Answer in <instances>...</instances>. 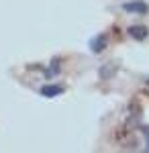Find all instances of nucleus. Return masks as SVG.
<instances>
[{
  "instance_id": "nucleus-1",
  "label": "nucleus",
  "mask_w": 149,
  "mask_h": 153,
  "mask_svg": "<svg viewBox=\"0 0 149 153\" xmlns=\"http://www.w3.org/2000/svg\"><path fill=\"white\" fill-rule=\"evenodd\" d=\"M121 8L127 12V14H137V16H145L149 12V6L143 2V0H131V2H123Z\"/></svg>"
},
{
  "instance_id": "nucleus-2",
  "label": "nucleus",
  "mask_w": 149,
  "mask_h": 153,
  "mask_svg": "<svg viewBox=\"0 0 149 153\" xmlns=\"http://www.w3.org/2000/svg\"><path fill=\"white\" fill-rule=\"evenodd\" d=\"M127 35L131 37V39H135V41H145L149 37V29L143 27V25H131L127 29Z\"/></svg>"
},
{
  "instance_id": "nucleus-3",
  "label": "nucleus",
  "mask_w": 149,
  "mask_h": 153,
  "mask_svg": "<svg viewBox=\"0 0 149 153\" xmlns=\"http://www.w3.org/2000/svg\"><path fill=\"white\" fill-rule=\"evenodd\" d=\"M106 47H108V37H106V33H100V35H96L90 41V51L92 53H102Z\"/></svg>"
},
{
  "instance_id": "nucleus-4",
  "label": "nucleus",
  "mask_w": 149,
  "mask_h": 153,
  "mask_svg": "<svg viewBox=\"0 0 149 153\" xmlns=\"http://www.w3.org/2000/svg\"><path fill=\"white\" fill-rule=\"evenodd\" d=\"M63 86H59V84H47V86H43L41 90H39V94L43 96V98H57V96L63 94Z\"/></svg>"
},
{
  "instance_id": "nucleus-5",
  "label": "nucleus",
  "mask_w": 149,
  "mask_h": 153,
  "mask_svg": "<svg viewBox=\"0 0 149 153\" xmlns=\"http://www.w3.org/2000/svg\"><path fill=\"white\" fill-rule=\"evenodd\" d=\"M116 70H118V65H115L112 61H108V63H104L102 68L98 70V76H100V80H110L116 74Z\"/></svg>"
},
{
  "instance_id": "nucleus-6",
  "label": "nucleus",
  "mask_w": 149,
  "mask_h": 153,
  "mask_svg": "<svg viewBox=\"0 0 149 153\" xmlns=\"http://www.w3.org/2000/svg\"><path fill=\"white\" fill-rule=\"evenodd\" d=\"M61 61H63L61 57H53V59H51V65L45 70V78H47V80H51L53 76H57L59 71H61Z\"/></svg>"
},
{
  "instance_id": "nucleus-7",
  "label": "nucleus",
  "mask_w": 149,
  "mask_h": 153,
  "mask_svg": "<svg viewBox=\"0 0 149 153\" xmlns=\"http://www.w3.org/2000/svg\"><path fill=\"white\" fill-rule=\"evenodd\" d=\"M141 131V135H143V141H145V151H149V125H143V127H139Z\"/></svg>"
},
{
  "instance_id": "nucleus-8",
  "label": "nucleus",
  "mask_w": 149,
  "mask_h": 153,
  "mask_svg": "<svg viewBox=\"0 0 149 153\" xmlns=\"http://www.w3.org/2000/svg\"><path fill=\"white\" fill-rule=\"evenodd\" d=\"M145 84H147V86H149V78H145Z\"/></svg>"
}]
</instances>
